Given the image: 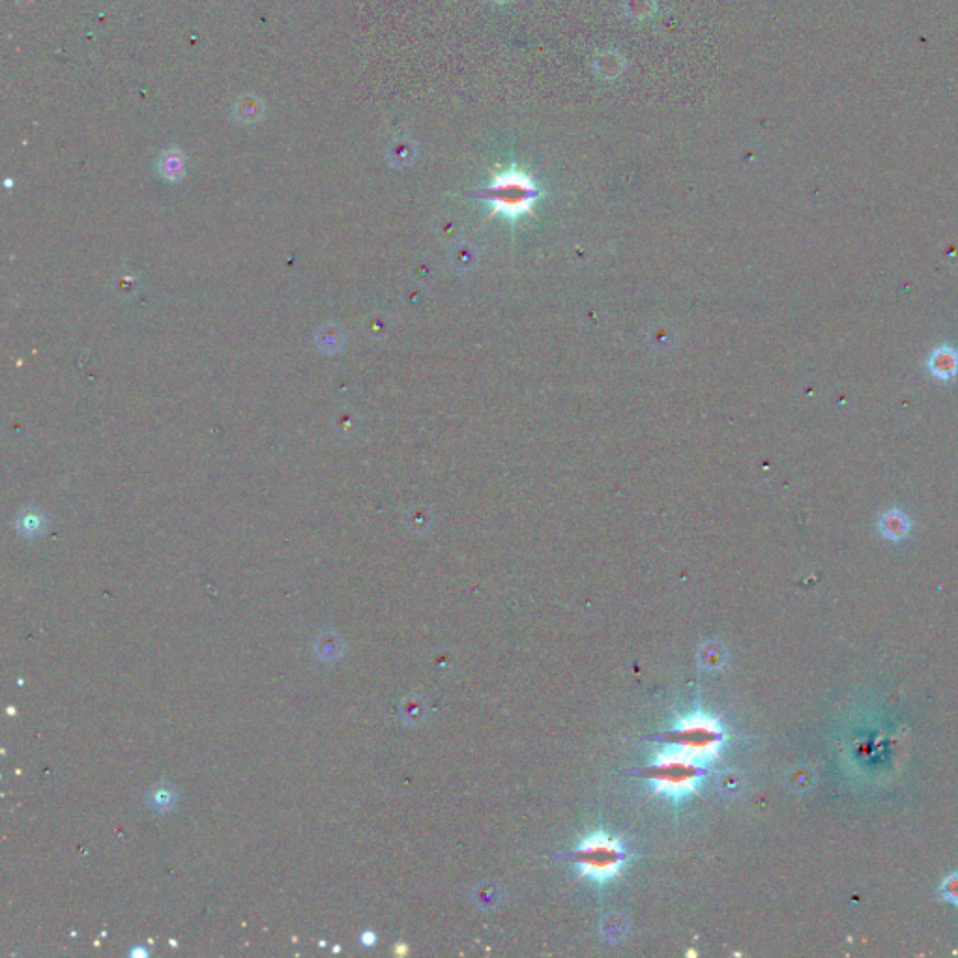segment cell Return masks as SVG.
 <instances>
[{
  "mask_svg": "<svg viewBox=\"0 0 958 958\" xmlns=\"http://www.w3.org/2000/svg\"><path fill=\"white\" fill-rule=\"evenodd\" d=\"M880 530L886 538L902 539L910 530V519L900 509H891L889 513L882 517Z\"/></svg>",
  "mask_w": 958,
  "mask_h": 958,
  "instance_id": "6",
  "label": "cell"
},
{
  "mask_svg": "<svg viewBox=\"0 0 958 958\" xmlns=\"http://www.w3.org/2000/svg\"><path fill=\"white\" fill-rule=\"evenodd\" d=\"M646 779L654 784L655 796L683 798L697 792L698 783L704 779V764L667 745L655 755Z\"/></svg>",
  "mask_w": 958,
  "mask_h": 958,
  "instance_id": "1",
  "label": "cell"
},
{
  "mask_svg": "<svg viewBox=\"0 0 958 958\" xmlns=\"http://www.w3.org/2000/svg\"><path fill=\"white\" fill-rule=\"evenodd\" d=\"M573 861L577 863L579 878L605 884L612 878L622 876L627 852L624 842L618 837H610L609 833L597 831L594 835L582 839L573 854Z\"/></svg>",
  "mask_w": 958,
  "mask_h": 958,
  "instance_id": "3",
  "label": "cell"
},
{
  "mask_svg": "<svg viewBox=\"0 0 958 958\" xmlns=\"http://www.w3.org/2000/svg\"><path fill=\"white\" fill-rule=\"evenodd\" d=\"M725 728L719 719L706 713H693L676 721L674 728L667 732L665 741L670 747L680 749L685 755L708 764L717 760L725 745Z\"/></svg>",
  "mask_w": 958,
  "mask_h": 958,
  "instance_id": "2",
  "label": "cell"
},
{
  "mask_svg": "<svg viewBox=\"0 0 958 958\" xmlns=\"http://www.w3.org/2000/svg\"><path fill=\"white\" fill-rule=\"evenodd\" d=\"M483 197L493 206L491 214H502L517 219L530 214L539 199L534 178L519 169H509L493 176V184L483 191Z\"/></svg>",
  "mask_w": 958,
  "mask_h": 958,
  "instance_id": "4",
  "label": "cell"
},
{
  "mask_svg": "<svg viewBox=\"0 0 958 958\" xmlns=\"http://www.w3.org/2000/svg\"><path fill=\"white\" fill-rule=\"evenodd\" d=\"M929 373L940 382H951L958 375V350L951 345H940L929 356Z\"/></svg>",
  "mask_w": 958,
  "mask_h": 958,
  "instance_id": "5",
  "label": "cell"
}]
</instances>
